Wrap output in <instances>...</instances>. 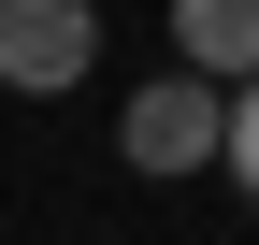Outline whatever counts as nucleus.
Wrapping results in <instances>:
<instances>
[{
    "label": "nucleus",
    "instance_id": "3",
    "mask_svg": "<svg viewBox=\"0 0 259 245\" xmlns=\"http://www.w3.org/2000/svg\"><path fill=\"white\" fill-rule=\"evenodd\" d=\"M173 58L216 72V87H245L259 72V0H173Z\"/></svg>",
    "mask_w": 259,
    "mask_h": 245
},
{
    "label": "nucleus",
    "instance_id": "4",
    "mask_svg": "<svg viewBox=\"0 0 259 245\" xmlns=\"http://www.w3.org/2000/svg\"><path fill=\"white\" fill-rule=\"evenodd\" d=\"M216 159H231V173H245V202H259V72L231 87V144H216Z\"/></svg>",
    "mask_w": 259,
    "mask_h": 245
},
{
    "label": "nucleus",
    "instance_id": "1",
    "mask_svg": "<svg viewBox=\"0 0 259 245\" xmlns=\"http://www.w3.org/2000/svg\"><path fill=\"white\" fill-rule=\"evenodd\" d=\"M115 144H130V173H202L216 144H231V87H216V72H187V58H173V72H158L144 101L115 115Z\"/></svg>",
    "mask_w": 259,
    "mask_h": 245
},
{
    "label": "nucleus",
    "instance_id": "2",
    "mask_svg": "<svg viewBox=\"0 0 259 245\" xmlns=\"http://www.w3.org/2000/svg\"><path fill=\"white\" fill-rule=\"evenodd\" d=\"M87 58H101V15L87 0H0V87L58 101V87H87Z\"/></svg>",
    "mask_w": 259,
    "mask_h": 245
}]
</instances>
